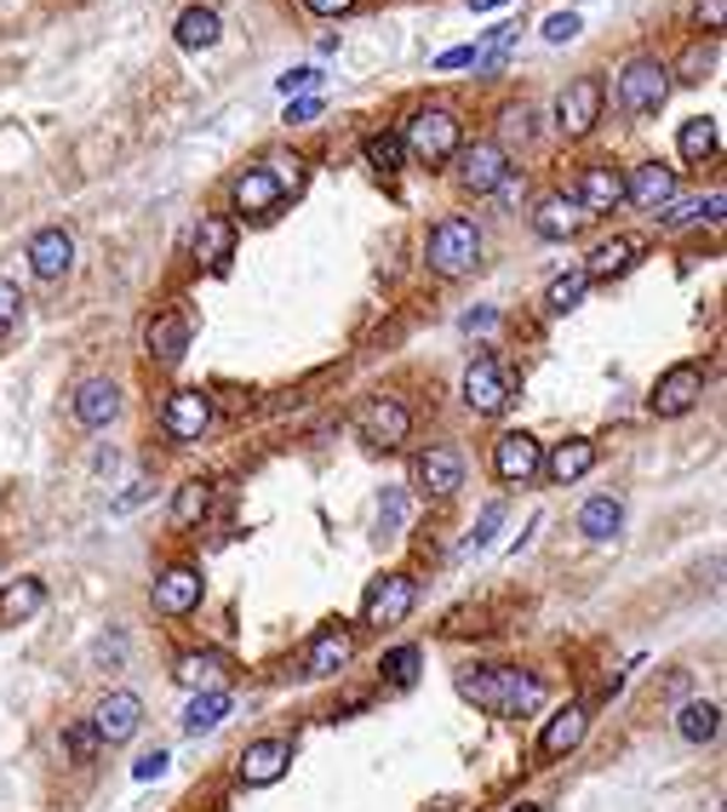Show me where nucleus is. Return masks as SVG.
<instances>
[{
    "mask_svg": "<svg viewBox=\"0 0 727 812\" xmlns=\"http://www.w3.org/2000/svg\"><path fill=\"white\" fill-rule=\"evenodd\" d=\"M458 693H465L476 709H487V716H533V709L544 704V681L539 675H527L516 664H487V669H465L458 675Z\"/></svg>",
    "mask_w": 727,
    "mask_h": 812,
    "instance_id": "f257e3e1",
    "label": "nucleus"
},
{
    "mask_svg": "<svg viewBox=\"0 0 727 812\" xmlns=\"http://www.w3.org/2000/svg\"><path fill=\"white\" fill-rule=\"evenodd\" d=\"M424 258L436 275L458 281V275H470V269L481 263V229L470 218H442L436 229H429V241H424Z\"/></svg>",
    "mask_w": 727,
    "mask_h": 812,
    "instance_id": "f03ea898",
    "label": "nucleus"
},
{
    "mask_svg": "<svg viewBox=\"0 0 727 812\" xmlns=\"http://www.w3.org/2000/svg\"><path fill=\"white\" fill-rule=\"evenodd\" d=\"M402 149L418 155L424 166H442V160H453L458 149H465V126H458L453 110H418L407 121V132H402Z\"/></svg>",
    "mask_w": 727,
    "mask_h": 812,
    "instance_id": "7ed1b4c3",
    "label": "nucleus"
},
{
    "mask_svg": "<svg viewBox=\"0 0 727 812\" xmlns=\"http://www.w3.org/2000/svg\"><path fill=\"white\" fill-rule=\"evenodd\" d=\"M671 97V70L658 58H631L619 70V104L631 115H658Z\"/></svg>",
    "mask_w": 727,
    "mask_h": 812,
    "instance_id": "20e7f679",
    "label": "nucleus"
},
{
    "mask_svg": "<svg viewBox=\"0 0 727 812\" xmlns=\"http://www.w3.org/2000/svg\"><path fill=\"white\" fill-rule=\"evenodd\" d=\"M602 104H607V86H602L596 75H579V81L561 86V97H555V126H561V138H584V132H596Z\"/></svg>",
    "mask_w": 727,
    "mask_h": 812,
    "instance_id": "39448f33",
    "label": "nucleus"
},
{
    "mask_svg": "<svg viewBox=\"0 0 727 812\" xmlns=\"http://www.w3.org/2000/svg\"><path fill=\"white\" fill-rule=\"evenodd\" d=\"M355 429H361V441H373V447H384V452H395L413 435V413L395 395H373L367 406L355 413Z\"/></svg>",
    "mask_w": 727,
    "mask_h": 812,
    "instance_id": "423d86ee",
    "label": "nucleus"
},
{
    "mask_svg": "<svg viewBox=\"0 0 727 812\" xmlns=\"http://www.w3.org/2000/svg\"><path fill=\"white\" fill-rule=\"evenodd\" d=\"M699 395H705V372L693 366V361H676L671 372H658L647 406H653V418H682V413L699 406Z\"/></svg>",
    "mask_w": 727,
    "mask_h": 812,
    "instance_id": "0eeeda50",
    "label": "nucleus"
},
{
    "mask_svg": "<svg viewBox=\"0 0 727 812\" xmlns=\"http://www.w3.org/2000/svg\"><path fill=\"white\" fill-rule=\"evenodd\" d=\"M510 400H516L510 366H499L492 355H481V361L465 372V406H470V413H481V418H492V413H505Z\"/></svg>",
    "mask_w": 727,
    "mask_h": 812,
    "instance_id": "6e6552de",
    "label": "nucleus"
},
{
    "mask_svg": "<svg viewBox=\"0 0 727 812\" xmlns=\"http://www.w3.org/2000/svg\"><path fill=\"white\" fill-rule=\"evenodd\" d=\"M413 601H418V584L407 579V572H384V579L367 590V601H361V624L390 629V624H402L413 613Z\"/></svg>",
    "mask_w": 727,
    "mask_h": 812,
    "instance_id": "1a4fd4ad",
    "label": "nucleus"
},
{
    "mask_svg": "<svg viewBox=\"0 0 727 812\" xmlns=\"http://www.w3.org/2000/svg\"><path fill=\"white\" fill-rule=\"evenodd\" d=\"M539 464H544V447L527 429L499 435V447H492V476H499L505 487H527V481L539 476Z\"/></svg>",
    "mask_w": 727,
    "mask_h": 812,
    "instance_id": "9d476101",
    "label": "nucleus"
},
{
    "mask_svg": "<svg viewBox=\"0 0 727 812\" xmlns=\"http://www.w3.org/2000/svg\"><path fill=\"white\" fill-rule=\"evenodd\" d=\"M458 184H465L470 195H492V189H505L510 178V155L499 144H470V149H458Z\"/></svg>",
    "mask_w": 727,
    "mask_h": 812,
    "instance_id": "9b49d317",
    "label": "nucleus"
},
{
    "mask_svg": "<svg viewBox=\"0 0 727 812\" xmlns=\"http://www.w3.org/2000/svg\"><path fill=\"white\" fill-rule=\"evenodd\" d=\"M195 606H201V566L178 561V566L160 572L155 579V613L160 618H189Z\"/></svg>",
    "mask_w": 727,
    "mask_h": 812,
    "instance_id": "f8f14e48",
    "label": "nucleus"
},
{
    "mask_svg": "<svg viewBox=\"0 0 727 812\" xmlns=\"http://www.w3.org/2000/svg\"><path fill=\"white\" fill-rule=\"evenodd\" d=\"M207 424H212V395L207 389H178L160 406V429H167L173 441H201Z\"/></svg>",
    "mask_w": 727,
    "mask_h": 812,
    "instance_id": "ddd939ff",
    "label": "nucleus"
},
{
    "mask_svg": "<svg viewBox=\"0 0 727 812\" xmlns=\"http://www.w3.org/2000/svg\"><path fill=\"white\" fill-rule=\"evenodd\" d=\"M86 727L97 732V743H126L132 732L144 727V704L132 698V693H110V698H97V709H92Z\"/></svg>",
    "mask_w": 727,
    "mask_h": 812,
    "instance_id": "4468645a",
    "label": "nucleus"
},
{
    "mask_svg": "<svg viewBox=\"0 0 727 812\" xmlns=\"http://www.w3.org/2000/svg\"><path fill=\"white\" fill-rule=\"evenodd\" d=\"M624 200H636L642 212H665L671 200H676V166L642 160L636 173H631V184H624Z\"/></svg>",
    "mask_w": 727,
    "mask_h": 812,
    "instance_id": "2eb2a0df",
    "label": "nucleus"
},
{
    "mask_svg": "<svg viewBox=\"0 0 727 812\" xmlns=\"http://www.w3.org/2000/svg\"><path fill=\"white\" fill-rule=\"evenodd\" d=\"M350 658H355V635H350V624H326V629H315L310 653H304V675L326 681V675H339Z\"/></svg>",
    "mask_w": 727,
    "mask_h": 812,
    "instance_id": "dca6fc26",
    "label": "nucleus"
},
{
    "mask_svg": "<svg viewBox=\"0 0 727 812\" xmlns=\"http://www.w3.org/2000/svg\"><path fill=\"white\" fill-rule=\"evenodd\" d=\"M287 767H292V743L287 738H258V743H247V756H241V784L247 790H270Z\"/></svg>",
    "mask_w": 727,
    "mask_h": 812,
    "instance_id": "f3484780",
    "label": "nucleus"
},
{
    "mask_svg": "<svg viewBox=\"0 0 727 812\" xmlns=\"http://www.w3.org/2000/svg\"><path fill=\"white\" fill-rule=\"evenodd\" d=\"M579 212L584 218H602V212H613L619 200H624V178H619V166H607V160H596V166H584V178H579Z\"/></svg>",
    "mask_w": 727,
    "mask_h": 812,
    "instance_id": "a211bd4d",
    "label": "nucleus"
},
{
    "mask_svg": "<svg viewBox=\"0 0 727 812\" xmlns=\"http://www.w3.org/2000/svg\"><path fill=\"white\" fill-rule=\"evenodd\" d=\"M584 732H590V709H584V704L555 709V716H550V727H544V738H539V756H544V761L573 756L579 743H584Z\"/></svg>",
    "mask_w": 727,
    "mask_h": 812,
    "instance_id": "6ab92c4d",
    "label": "nucleus"
},
{
    "mask_svg": "<svg viewBox=\"0 0 727 812\" xmlns=\"http://www.w3.org/2000/svg\"><path fill=\"white\" fill-rule=\"evenodd\" d=\"M70 263H75L70 229H41L35 241H29V269H35L41 281H63V275H70Z\"/></svg>",
    "mask_w": 727,
    "mask_h": 812,
    "instance_id": "aec40b11",
    "label": "nucleus"
},
{
    "mask_svg": "<svg viewBox=\"0 0 727 812\" xmlns=\"http://www.w3.org/2000/svg\"><path fill=\"white\" fill-rule=\"evenodd\" d=\"M418 487L429 498H453L458 487H465V458H458L453 447H429L418 458Z\"/></svg>",
    "mask_w": 727,
    "mask_h": 812,
    "instance_id": "412c9836",
    "label": "nucleus"
},
{
    "mask_svg": "<svg viewBox=\"0 0 727 812\" xmlns=\"http://www.w3.org/2000/svg\"><path fill=\"white\" fill-rule=\"evenodd\" d=\"M584 229V212L573 195H544L539 212H533V235L539 241H573V235Z\"/></svg>",
    "mask_w": 727,
    "mask_h": 812,
    "instance_id": "4be33fe9",
    "label": "nucleus"
},
{
    "mask_svg": "<svg viewBox=\"0 0 727 812\" xmlns=\"http://www.w3.org/2000/svg\"><path fill=\"white\" fill-rule=\"evenodd\" d=\"M590 469H596V447L573 435V441H561L555 452H544L539 476H550L555 487H573V481H584V476H590Z\"/></svg>",
    "mask_w": 727,
    "mask_h": 812,
    "instance_id": "5701e85b",
    "label": "nucleus"
},
{
    "mask_svg": "<svg viewBox=\"0 0 727 812\" xmlns=\"http://www.w3.org/2000/svg\"><path fill=\"white\" fill-rule=\"evenodd\" d=\"M173 681L189 687V693H224L229 658H224V653H184V658L173 664Z\"/></svg>",
    "mask_w": 727,
    "mask_h": 812,
    "instance_id": "b1692460",
    "label": "nucleus"
},
{
    "mask_svg": "<svg viewBox=\"0 0 727 812\" xmlns=\"http://www.w3.org/2000/svg\"><path fill=\"white\" fill-rule=\"evenodd\" d=\"M115 413H121V389H115L110 378H86V384L75 389V418H81L86 429L115 424Z\"/></svg>",
    "mask_w": 727,
    "mask_h": 812,
    "instance_id": "393cba45",
    "label": "nucleus"
},
{
    "mask_svg": "<svg viewBox=\"0 0 727 812\" xmlns=\"http://www.w3.org/2000/svg\"><path fill=\"white\" fill-rule=\"evenodd\" d=\"M229 195H236V207H241L247 218H270V212L281 207V189H276V178L263 173V166H247Z\"/></svg>",
    "mask_w": 727,
    "mask_h": 812,
    "instance_id": "a878e982",
    "label": "nucleus"
},
{
    "mask_svg": "<svg viewBox=\"0 0 727 812\" xmlns=\"http://www.w3.org/2000/svg\"><path fill=\"white\" fill-rule=\"evenodd\" d=\"M144 344H149V355H155L160 366H178L184 350H189V321H184V315H155L149 332H144Z\"/></svg>",
    "mask_w": 727,
    "mask_h": 812,
    "instance_id": "bb28decb",
    "label": "nucleus"
},
{
    "mask_svg": "<svg viewBox=\"0 0 727 812\" xmlns=\"http://www.w3.org/2000/svg\"><path fill=\"white\" fill-rule=\"evenodd\" d=\"M631 263H636V241H631V235H613V241H602L596 252L584 258V281H613Z\"/></svg>",
    "mask_w": 727,
    "mask_h": 812,
    "instance_id": "cd10ccee",
    "label": "nucleus"
},
{
    "mask_svg": "<svg viewBox=\"0 0 727 812\" xmlns=\"http://www.w3.org/2000/svg\"><path fill=\"white\" fill-rule=\"evenodd\" d=\"M195 258L224 269L229 258H236V223L229 218H201V229H195Z\"/></svg>",
    "mask_w": 727,
    "mask_h": 812,
    "instance_id": "c85d7f7f",
    "label": "nucleus"
},
{
    "mask_svg": "<svg viewBox=\"0 0 727 812\" xmlns=\"http://www.w3.org/2000/svg\"><path fill=\"white\" fill-rule=\"evenodd\" d=\"M178 46L184 52H207V46H218V35H224V23H218V12L212 7H189V12H178Z\"/></svg>",
    "mask_w": 727,
    "mask_h": 812,
    "instance_id": "c756f323",
    "label": "nucleus"
},
{
    "mask_svg": "<svg viewBox=\"0 0 727 812\" xmlns=\"http://www.w3.org/2000/svg\"><path fill=\"white\" fill-rule=\"evenodd\" d=\"M676 732H682L687 743H716V732H721V704H710V698L682 704V709H676Z\"/></svg>",
    "mask_w": 727,
    "mask_h": 812,
    "instance_id": "7c9ffc66",
    "label": "nucleus"
},
{
    "mask_svg": "<svg viewBox=\"0 0 727 812\" xmlns=\"http://www.w3.org/2000/svg\"><path fill=\"white\" fill-rule=\"evenodd\" d=\"M41 601H46L41 579H12L7 590H0V624H23V618H35V613H41Z\"/></svg>",
    "mask_w": 727,
    "mask_h": 812,
    "instance_id": "2f4dec72",
    "label": "nucleus"
},
{
    "mask_svg": "<svg viewBox=\"0 0 727 812\" xmlns=\"http://www.w3.org/2000/svg\"><path fill=\"white\" fill-rule=\"evenodd\" d=\"M619 527H624V503L619 498H590L579 510V532L590 538V544H607Z\"/></svg>",
    "mask_w": 727,
    "mask_h": 812,
    "instance_id": "473e14b6",
    "label": "nucleus"
},
{
    "mask_svg": "<svg viewBox=\"0 0 727 812\" xmlns=\"http://www.w3.org/2000/svg\"><path fill=\"white\" fill-rule=\"evenodd\" d=\"M676 149H682V160L705 166V160L721 149V132H716V121H710V115H693V121H682V138H676Z\"/></svg>",
    "mask_w": 727,
    "mask_h": 812,
    "instance_id": "72a5a7b5",
    "label": "nucleus"
},
{
    "mask_svg": "<svg viewBox=\"0 0 727 812\" xmlns=\"http://www.w3.org/2000/svg\"><path fill=\"white\" fill-rule=\"evenodd\" d=\"M224 716H229V693H195L189 709H184V732L201 738V732H212Z\"/></svg>",
    "mask_w": 727,
    "mask_h": 812,
    "instance_id": "f704fd0d",
    "label": "nucleus"
},
{
    "mask_svg": "<svg viewBox=\"0 0 727 812\" xmlns=\"http://www.w3.org/2000/svg\"><path fill=\"white\" fill-rule=\"evenodd\" d=\"M207 510H212V481H201V476L184 481V487H178V498H173V521H178V527H195Z\"/></svg>",
    "mask_w": 727,
    "mask_h": 812,
    "instance_id": "c9c22d12",
    "label": "nucleus"
},
{
    "mask_svg": "<svg viewBox=\"0 0 727 812\" xmlns=\"http://www.w3.org/2000/svg\"><path fill=\"white\" fill-rule=\"evenodd\" d=\"M584 292H590L584 269H573V275H555V281L544 287V310H550V315H568V310H579V303H584Z\"/></svg>",
    "mask_w": 727,
    "mask_h": 812,
    "instance_id": "e433bc0d",
    "label": "nucleus"
},
{
    "mask_svg": "<svg viewBox=\"0 0 727 812\" xmlns=\"http://www.w3.org/2000/svg\"><path fill=\"white\" fill-rule=\"evenodd\" d=\"M402 132H378V138H367V166H378V173H402Z\"/></svg>",
    "mask_w": 727,
    "mask_h": 812,
    "instance_id": "4c0bfd02",
    "label": "nucleus"
},
{
    "mask_svg": "<svg viewBox=\"0 0 727 812\" xmlns=\"http://www.w3.org/2000/svg\"><path fill=\"white\" fill-rule=\"evenodd\" d=\"M263 173L276 178L281 195H299V189H304V160H299V155H270V160H263Z\"/></svg>",
    "mask_w": 727,
    "mask_h": 812,
    "instance_id": "58836bf2",
    "label": "nucleus"
},
{
    "mask_svg": "<svg viewBox=\"0 0 727 812\" xmlns=\"http://www.w3.org/2000/svg\"><path fill=\"white\" fill-rule=\"evenodd\" d=\"M384 681H390V687H413V681H418V647L384 653Z\"/></svg>",
    "mask_w": 727,
    "mask_h": 812,
    "instance_id": "ea45409f",
    "label": "nucleus"
},
{
    "mask_svg": "<svg viewBox=\"0 0 727 812\" xmlns=\"http://www.w3.org/2000/svg\"><path fill=\"white\" fill-rule=\"evenodd\" d=\"M716 58H721V46L710 41H699V46H687V58H682V81H710V70H716Z\"/></svg>",
    "mask_w": 727,
    "mask_h": 812,
    "instance_id": "a19ab883",
    "label": "nucleus"
},
{
    "mask_svg": "<svg viewBox=\"0 0 727 812\" xmlns=\"http://www.w3.org/2000/svg\"><path fill=\"white\" fill-rule=\"evenodd\" d=\"M499 527H505V503H487V510H481V521H476V532L465 538V555L487 550V544H492V532H499Z\"/></svg>",
    "mask_w": 727,
    "mask_h": 812,
    "instance_id": "79ce46f5",
    "label": "nucleus"
},
{
    "mask_svg": "<svg viewBox=\"0 0 727 812\" xmlns=\"http://www.w3.org/2000/svg\"><path fill=\"white\" fill-rule=\"evenodd\" d=\"M499 138H505V144H527V138H533V110H527V104H521V110H505ZM505 144H499V149H505Z\"/></svg>",
    "mask_w": 727,
    "mask_h": 812,
    "instance_id": "37998d69",
    "label": "nucleus"
},
{
    "mask_svg": "<svg viewBox=\"0 0 727 812\" xmlns=\"http://www.w3.org/2000/svg\"><path fill=\"white\" fill-rule=\"evenodd\" d=\"M579 29H584V23H579V12H550V18H544V41H550V46H561V41H573Z\"/></svg>",
    "mask_w": 727,
    "mask_h": 812,
    "instance_id": "c03bdc74",
    "label": "nucleus"
},
{
    "mask_svg": "<svg viewBox=\"0 0 727 812\" xmlns=\"http://www.w3.org/2000/svg\"><path fill=\"white\" fill-rule=\"evenodd\" d=\"M63 750H70V761H86L97 750V732L92 727H70V732H63Z\"/></svg>",
    "mask_w": 727,
    "mask_h": 812,
    "instance_id": "a18cd8bd",
    "label": "nucleus"
},
{
    "mask_svg": "<svg viewBox=\"0 0 727 812\" xmlns=\"http://www.w3.org/2000/svg\"><path fill=\"white\" fill-rule=\"evenodd\" d=\"M23 315V292L12 281H0V337H7V326Z\"/></svg>",
    "mask_w": 727,
    "mask_h": 812,
    "instance_id": "49530a36",
    "label": "nucleus"
},
{
    "mask_svg": "<svg viewBox=\"0 0 727 812\" xmlns=\"http://www.w3.org/2000/svg\"><path fill=\"white\" fill-rule=\"evenodd\" d=\"M321 81H326V75H321V70H292V75H281V81H276V86H281V92H287V97H292V92H310V86H321Z\"/></svg>",
    "mask_w": 727,
    "mask_h": 812,
    "instance_id": "de8ad7c7",
    "label": "nucleus"
},
{
    "mask_svg": "<svg viewBox=\"0 0 727 812\" xmlns=\"http://www.w3.org/2000/svg\"><path fill=\"white\" fill-rule=\"evenodd\" d=\"M160 772H167V750H149L132 761V778H160Z\"/></svg>",
    "mask_w": 727,
    "mask_h": 812,
    "instance_id": "09e8293b",
    "label": "nucleus"
},
{
    "mask_svg": "<svg viewBox=\"0 0 727 812\" xmlns=\"http://www.w3.org/2000/svg\"><path fill=\"white\" fill-rule=\"evenodd\" d=\"M315 115H321V97H299V104L287 110V121H292V126H310Z\"/></svg>",
    "mask_w": 727,
    "mask_h": 812,
    "instance_id": "8fccbe9b",
    "label": "nucleus"
},
{
    "mask_svg": "<svg viewBox=\"0 0 727 812\" xmlns=\"http://www.w3.org/2000/svg\"><path fill=\"white\" fill-rule=\"evenodd\" d=\"M402 510H407V503H402V492H390V498H384V510H378L384 532H395V527H402Z\"/></svg>",
    "mask_w": 727,
    "mask_h": 812,
    "instance_id": "3c124183",
    "label": "nucleus"
},
{
    "mask_svg": "<svg viewBox=\"0 0 727 812\" xmlns=\"http://www.w3.org/2000/svg\"><path fill=\"white\" fill-rule=\"evenodd\" d=\"M727 18V0H699V29H721Z\"/></svg>",
    "mask_w": 727,
    "mask_h": 812,
    "instance_id": "603ef678",
    "label": "nucleus"
},
{
    "mask_svg": "<svg viewBox=\"0 0 727 812\" xmlns=\"http://www.w3.org/2000/svg\"><path fill=\"white\" fill-rule=\"evenodd\" d=\"M465 63H476V46H453L436 58V70H465Z\"/></svg>",
    "mask_w": 727,
    "mask_h": 812,
    "instance_id": "864d4df0",
    "label": "nucleus"
},
{
    "mask_svg": "<svg viewBox=\"0 0 727 812\" xmlns=\"http://www.w3.org/2000/svg\"><path fill=\"white\" fill-rule=\"evenodd\" d=\"M304 7H310L315 18H344V12L355 7V0H304Z\"/></svg>",
    "mask_w": 727,
    "mask_h": 812,
    "instance_id": "5fc2aeb1",
    "label": "nucleus"
},
{
    "mask_svg": "<svg viewBox=\"0 0 727 812\" xmlns=\"http://www.w3.org/2000/svg\"><path fill=\"white\" fill-rule=\"evenodd\" d=\"M492 7H505V0H470V12H492Z\"/></svg>",
    "mask_w": 727,
    "mask_h": 812,
    "instance_id": "6e6d98bb",
    "label": "nucleus"
},
{
    "mask_svg": "<svg viewBox=\"0 0 727 812\" xmlns=\"http://www.w3.org/2000/svg\"><path fill=\"white\" fill-rule=\"evenodd\" d=\"M510 812H539V806H533V801H521V806H510Z\"/></svg>",
    "mask_w": 727,
    "mask_h": 812,
    "instance_id": "4d7b16f0",
    "label": "nucleus"
}]
</instances>
